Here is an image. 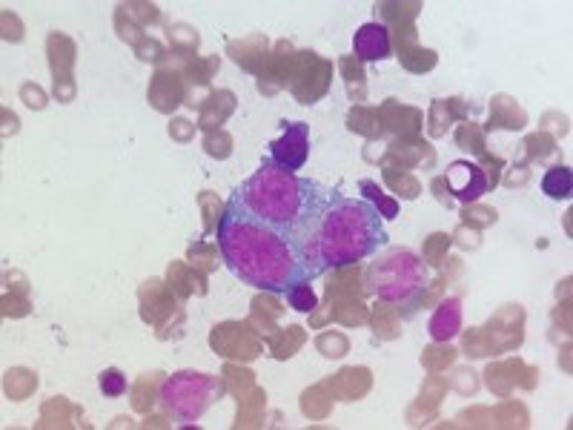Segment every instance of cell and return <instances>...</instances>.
Masks as SVG:
<instances>
[{
  "label": "cell",
  "instance_id": "30bf717a",
  "mask_svg": "<svg viewBox=\"0 0 573 430\" xmlns=\"http://www.w3.org/2000/svg\"><path fill=\"white\" fill-rule=\"evenodd\" d=\"M542 193L553 198V201H568L573 195V172L562 164H556L545 172L542 178Z\"/></svg>",
  "mask_w": 573,
  "mask_h": 430
},
{
  "label": "cell",
  "instance_id": "52a82bcc",
  "mask_svg": "<svg viewBox=\"0 0 573 430\" xmlns=\"http://www.w3.org/2000/svg\"><path fill=\"white\" fill-rule=\"evenodd\" d=\"M447 184H450V190L456 193L459 201H476L479 195L488 190V178H485V172L479 170L476 164H470V161H453L450 167H447Z\"/></svg>",
  "mask_w": 573,
  "mask_h": 430
},
{
  "label": "cell",
  "instance_id": "8fae6325",
  "mask_svg": "<svg viewBox=\"0 0 573 430\" xmlns=\"http://www.w3.org/2000/svg\"><path fill=\"white\" fill-rule=\"evenodd\" d=\"M359 190H361V198L364 201H370L376 210H379V215H382L384 221H390V218H396L399 215V201H393V198H387L384 195V190L376 184V181H361L359 184Z\"/></svg>",
  "mask_w": 573,
  "mask_h": 430
},
{
  "label": "cell",
  "instance_id": "277c9868",
  "mask_svg": "<svg viewBox=\"0 0 573 430\" xmlns=\"http://www.w3.org/2000/svg\"><path fill=\"white\" fill-rule=\"evenodd\" d=\"M427 281H430V270L425 267V261L402 247H390L367 267L370 293L402 307L419 304V299L425 296Z\"/></svg>",
  "mask_w": 573,
  "mask_h": 430
},
{
  "label": "cell",
  "instance_id": "3957f363",
  "mask_svg": "<svg viewBox=\"0 0 573 430\" xmlns=\"http://www.w3.org/2000/svg\"><path fill=\"white\" fill-rule=\"evenodd\" d=\"M384 238V218L370 201L333 190L304 238V253L319 273H327L376 256Z\"/></svg>",
  "mask_w": 573,
  "mask_h": 430
},
{
  "label": "cell",
  "instance_id": "8992f818",
  "mask_svg": "<svg viewBox=\"0 0 573 430\" xmlns=\"http://www.w3.org/2000/svg\"><path fill=\"white\" fill-rule=\"evenodd\" d=\"M310 158V124L304 121H293L284 124V135L270 144V161L287 172L304 170Z\"/></svg>",
  "mask_w": 573,
  "mask_h": 430
},
{
  "label": "cell",
  "instance_id": "4fadbf2b",
  "mask_svg": "<svg viewBox=\"0 0 573 430\" xmlns=\"http://www.w3.org/2000/svg\"><path fill=\"white\" fill-rule=\"evenodd\" d=\"M98 385H101V390H104L107 396H121V393L127 390V376H124L121 370L109 367V370H104V373H101Z\"/></svg>",
  "mask_w": 573,
  "mask_h": 430
},
{
  "label": "cell",
  "instance_id": "7a4b0ae2",
  "mask_svg": "<svg viewBox=\"0 0 573 430\" xmlns=\"http://www.w3.org/2000/svg\"><path fill=\"white\" fill-rule=\"evenodd\" d=\"M330 193L333 190L324 187L321 181L281 170L267 155L261 167L233 195L244 204L247 213L293 236L304 247V238L313 230Z\"/></svg>",
  "mask_w": 573,
  "mask_h": 430
},
{
  "label": "cell",
  "instance_id": "ba28073f",
  "mask_svg": "<svg viewBox=\"0 0 573 430\" xmlns=\"http://www.w3.org/2000/svg\"><path fill=\"white\" fill-rule=\"evenodd\" d=\"M353 49H356L359 61H364V64L390 58V32H387V26L379 21L364 23L356 32V38H353Z\"/></svg>",
  "mask_w": 573,
  "mask_h": 430
},
{
  "label": "cell",
  "instance_id": "7c38bea8",
  "mask_svg": "<svg viewBox=\"0 0 573 430\" xmlns=\"http://www.w3.org/2000/svg\"><path fill=\"white\" fill-rule=\"evenodd\" d=\"M287 301H290V307L298 310V313H310V310H316V293L310 290V281H304V284H296L290 293H287Z\"/></svg>",
  "mask_w": 573,
  "mask_h": 430
},
{
  "label": "cell",
  "instance_id": "6da1fadb",
  "mask_svg": "<svg viewBox=\"0 0 573 430\" xmlns=\"http://www.w3.org/2000/svg\"><path fill=\"white\" fill-rule=\"evenodd\" d=\"M215 238L224 264L255 290L287 296L296 284L321 276L296 238L247 213L235 195H230L224 215L218 218Z\"/></svg>",
  "mask_w": 573,
  "mask_h": 430
},
{
  "label": "cell",
  "instance_id": "9c48e42d",
  "mask_svg": "<svg viewBox=\"0 0 573 430\" xmlns=\"http://www.w3.org/2000/svg\"><path fill=\"white\" fill-rule=\"evenodd\" d=\"M462 330V304L459 299H447L436 307L430 319V339L433 342H450Z\"/></svg>",
  "mask_w": 573,
  "mask_h": 430
},
{
  "label": "cell",
  "instance_id": "5b68a950",
  "mask_svg": "<svg viewBox=\"0 0 573 430\" xmlns=\"http://www.w3.org/2000/svg\"><path fill=\"white\" fill-rule=\"evenodd\" d=\"M221 396V385L218 379L207 376V373H195V370H181L170 376L164 387H161V399L164 405L184 422H195L201 419L207 410L213 408L215 399Z\"/></svg>",
  "mask_w": 573,
  "mask_h": 430
}]
</instances>
